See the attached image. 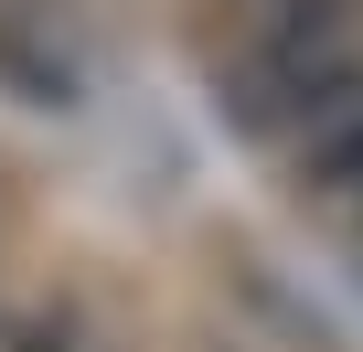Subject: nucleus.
<instances>
[{
    "label": "nucleus",
    "instance_id": "nucleus-1",
    "mask_svg": "<svg viewBox=\"0 0 363 352\" xmlns=\"http://www.w3.org/2000/svg\"><path fill=\"white\" fill-rule=\"evenodd\" d=\"M310 182L320 193H363V96L352 86L331 107H310Z\"/></svg>",
    "mask_w": 363,
    "mask_h": 352
}]
</instances>
